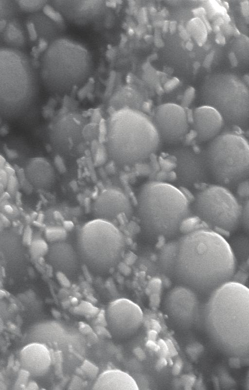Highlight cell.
I'll return each instance as SVG.
<instances>
[{
	"label": "cell",
	"instance_id": "obj_4",
	"mask_svg": "<svg viewBox=\"0 0 249 390\" xmlns=\"http://www.w3.org/2000/svg\"><path fill=\"white\" fill-rule=\"evenodd\" d=\"M136 209L142 231L154 238L176 235L192 212L188 199L180 190L156 180L147 181L141 186Z\"/></svg>",
	"mask_w": 249,
	"mask_h": 390
},
{
	"label": "cell",
	"instance_id": "obj_12",
	"mask_svg": "<svg viewBox=\"0 0 249 390\" xmlns=\"http://www.w3.org/2000/svg\"><path fill=\"white\" fill-rule=\"evenodd\" d=\"M131 201L123 189L110 187L103 190L95 201L92 213L96 219L112 223L120 214L130 218L133 214Z\"/></svg>",
	"mask_w": 249,
	"mask_h": 390
},
{
	"label": "cell",
	"instance_id": "obj_3",
	"mask_svg": "<svg viewBox=\"0 0 249 390\" xmlns=\"http://www.w3.org/2000/svg\"><path fill=\"white\" fill-rule=\"evenodd\" d=\"M161 140L152 119L142 111L125 108L112 114L107 129V147L112 161L122 167L145 161Z\"/></svg>",
	"mask_w": 249,
	"mask_h": 390
},
{
	"label": "cell",
	"instance_id": "obj_28",
	"mask_svg": "<svg viewBox=\"0 0 249 390\" xmlns=\"http://www.w3.org/2000/svg\"><path fill=\"white\" fill-rule=\"evenodd\" d=\"M55 162L58 169H59L60 172H63L65 171V167L61 157L58 156H56Z\"/></svg>",
	"mask_w": 249,
	"mask_h": 390
},
{
	"label": "cell",
	"instance_id": "obj_22",
	"mask_svg": "<svg viewBox=\"0 0 249 390\" xmlns=\"http://www.w3.org/2000/svg\"><path fill=\"white\" fill-rule=\"evenodd\" d=\"M45 234L47 239L52 242L63 241L67 235L65 229L59 227L48 228Z\"/></svg>",
	"mask_w": 249,
	"mask_h": 390
},
{
	"label": "cell",
	"instance_id": "obj_9",
	"mask_svg": "<svg viewBox=\"0 0 249 390\" xmlns=\"http://www.w3.org/2000/svg\"><path fill=\"white\" fill-rule=\"evenodd\" d=\"M164 312L175 328H190L196 320L199 309L198 300L194 291L186 286L171 289L165 297Z\"/></svg>",
	"mask_w": 249,
	"mask_h": 390
},
{
	"label": "cell",
	"instance_id": "obj_18",
	"mask_svg": "<svg viewBox=\"0 0 249 390\" xmlns=\"http://www.w3.org/2000/svg\"><path fill=\"white\" fill-rule=\"evenodd\" d=\"M177 240L165 244L160 249L158 256V265L164 274L173 277L176 257Z\"/></svg>",
	"mask_w": 249,
	"mask_h": 390
},
{
	"label": "cell",
	"instance_id": "obj_24",
	"mask_svg": "<svg viewBox=\"0 0 249 390\" xmlns=\"http://www.w3.org/2000/svg\"><path fill=\"white\" fill-rule=\"evenodd\" d=\"M237 195L244 203L249 199V180L240 183L236 188Z\"/></svg>",
	"mask_w": 249,
	"mask_h": 390
},
{
	"label": "cell",
	"instance_id": "obj_17",
	"mask_svg": "<svg viewBox=\"0 0 249 390\" xmlns=\"http://www.w3.org/2000/svg\"><path fill=\"white\" fill-rule=\"evenodd\" d=\"M144 102L142 95L130 89H121L112 97L110 105L115 111L128 108L141 111Z\"/></svg>",
	"mask_w": 249,
	"mask_h": 390
},
{
	"label": "cell",
	"instance_id": "obj_25",
	"mask_svg": "<svg viewBox=\"0 0 249 390\" xmlns=\"http://www.w3.org/2000/svg\"><path fill=\"white\" fill-rule=\"evenodd\" d=\"M43 11L48 17L55 21L60 22L62 20L61 15L50 6L46 5L43 8Z\"/></svg>",
	"mask_w": 249,
	"mask_h": 390
},
{
	"label": "cell",
	"instance_id": "obj_6",
	"mask_svg": "<svg viewBox=\"0 0 249 390\" xmlns=\"http://www.w3.org/2000/svg\"><path fill=\"white\" fill-rule=\"evenodd\" d=\"M214 181L228 189H236L249 177V141L236 132L226 131L211 140L205 150Z\"/></svg>",
	"mask_w": 249,
	"mask_h": 390
},
{
	"label": "cell",
	"instance_id": "obj_11",
	"mask_svg": "<svg viewBox=\"0 0 249 390\" xmlns=\"http://www.w3.org/2000/svg\"><path fill=\"white\" fill-rule=\"evenodd\" d=\"M152 120L160 140L168 144L181 142L189 131L186 112L176 104L167 103L159 106Z\"/></svg>",
	"mask_w": 249,
	"mask_h": 390
},
{
	"label": "cell",
	"instance_id": "obj_27",
	"mask_svg": "<svg viewBox=\"0 0 249 390\" xmlns=\"http://www.w3.org/2000/svg\"><path fill=\"white\" fill-rule=\"evenodd\" d=\"M28 32L32 40H35L36 38V34L35 27L32 23H28L27 24Z\"/></svg>",
	"mask_w": 249,
	"mask_h": 390
},
{
	"label": "cell",
	"instance_id": "obj_14",
	"mask_svg": "<svg viewBox=\"0 0 249 390\" xmlns=\"http://www.w3.org/2000/svg\"><path fill=\"white\" fill-rule=\"evenodd\" d=\"M46 255L52 267L66 276H73L78 270L80 260L78 254L64 240L53 242Z\"/></svg>",
	"mask_w": 249,
	"mask_h": 390
},
{
	"label": "cell",
	"instance_id": "obj_7",
	"mask_svg": "<svg viewBox=\"0 0 249 390\" xmlns=\"http://www.w3.org/2000/svg\"><path fill=\"white\" fill-rule=\"evenodd\" d=\"M242 207L229 189L217 184L198 191L191 209L195 216L209 227L232 233L240 225Z\"/></svg>",
	"mask_w": 249,
	"mask_h": 390
},
{
	"label": "cell",
	"instance_id": "obj_29",
	"mask_svg": "<svg viewBox=\"0 0 249 390\" xmlns=\"http://www.w3.org/2000/svg\"><path fill=\"white\" fill-rule=\"evenodd\" d=\"M64 226L65 229H71L73 227V224L70 221H66L64 223Z\"/></svg>",
	"mask_w": 249,
	"mask_h": 390
},
{
	"label": "cell",
	"instance_id": "obj_1",
	"mask_svg": "<svg viewBox=\"0 0 249 390\" xmlns=\"http://www.w3.org/2000/svg\"><path fill=\"white\" fill-rule=\"evenodd\" d=\"M236 267L229 242L210 229L195 228L177 239L173 277L193 290L210 295L231 281Z\"/></svg>",
	"mask_w": 249,
	"mask_h": 390
},
{
	"label": "cell",
	"instance_id": "obj_21",
	"mask_svg": "<svg viewBox=\"0 0 249 390\" xmlns=\"http://www.w3.org/2000/svg\"><path fill=\"white\" fill-rule=\"evenodd\" d=\"M48 250L47 244L42 239H35L31 242L30 252L32 255L36 258H39L46 255Z\"/></svg>",
	"mask_w": 249,
	"mask_h": 390
},
{
	"label": "cell",
	"instance_id": "obj_20",
	"mask_svg": "<svg viewBox=\"0 0 249 390\" xmlns=\"http://www.w3.org/2000/svg\"><path fill=\"white\" fill-rule=\"evenodd\" d=\"M187 31L199 45H202L207 39V28L205 23L200 19L195 18L187 24Z\"/></svg>",
	"mask_w": 249,
	"mask_h": 390
},
{
	"label": "cell",
	"instance_id": "obj_16",
	"mask_svg": "<svg viewBox=\"0 0 249 390\" xmlns=\"http://www.w3.org/2000/svg\"><path fill=\"white\" fill-rule=\"evenodd\" d=\"M96 390H136L138 385L129 374L119 370H109L101 373L92 386Z\"/></svg>",
	"mask_w": 249,
	"mask_h": 390
},
{
	"label": "cell",
	"instance_id": "obj_2",
	"mask_svg": "<svg viewBox=\"0 0 249 390\" xmlns=\"http://www.w3.org/2000/svg\"><path fill=\"white\" fill-rule=\"evenodd\" d=\"M207 334L215 348L237 359L249 358V289L231 281L209 296L204 310Z\"/></svg>",
	"mask_w": 249,
	"mask_h": 390
},
{
	"label": "cell",
	"instance_id": "obj_8",
	"mask_svg": "<svg viewBox=\"0 0 249 390\" xmlns=\"http://www.w3.org/2000/svg\"><path fill=\"white\" fill-rule=\"evenodd\" d=\"M107 328L111 336L117 340L129 339L141 327L143 313L135 303L126 298L110 302L105 313Z\"/></svg>",
	"mask_w": 249,
	"mask_h": 390
},
{
	"label": "cell",
	"instance_id": "obj_23",
	"mask_svg": "<svg viewBox=\"0 0 249 390\" xmlns=\"http://www.w3.org/2000/svg\"><path fill=\"white\" fill-rule=\"evenodd\" d=\"M242 206L240 225L247 234H249V199Z\"/></svg>",
	"mask_w": 249,
	"mask_h": 390
},
{
	"label": "cell",
	"instance_id": "obj_19",
	"mask_svg": "<svg viewBox=\"0 0 249 390\" xmlns=\"http://www.w3.org/2000/svg\"><path fill=\"white\" fill-rule=\"evenodd\" d=\"M236 264L245 262L249 258V234H240L229 242Z\"/></svg>",
	"mask_w": 249,
	"mask_h": 390
},
{
	"label": "cell",
	"instance_id": "obj_5",
	"mask_svg": "<svg viewBox=\"0 0 249 390\" xmlns=\"http://www.w3.org/2000/svg\"><path fill=\"white\" fill-rule=\"evenodd\" d=\"M126 245L124 235L113 223L95 219L80 230L77 252L80 260L92 273L103 275L119 264Z\"/></svg>",
	"mask_w": 249,
	"mask_h": 390
},
{
	"label": "cell",
	"instance_id": "obj_30",
	"mask_svg": "<svg viewBox=\"0 0 249 390\" xmlns=\"http://www.w3.org/2000/svg\"><path fill=\"white\" fill-rule=\"evenodd\" d=\"M5 209L7 212H11L13 210L12 208L8 205L5 206Z\"/></svg>",
	"mask_w": 249,
	"mask_h": 390
},
{
	"label": "cell",
	"instance_id": "obj_26",
	"mask_svg": "<svg viewBox=\"0 0 249 390\" xmlns=\"http://www.w3.org/2000/svg\"><path fill=\"white\" fill-rule=\"evenodd\" d=\"M37 1H36L34 3H31L32 1H19V3H20V6L24 9L26 10H36V9L39 6H41V4H39V3L37 4H35L36 2ZM40 2V1H39Z\"/></svg>",
	"mask_w": 249,
	"mask_h": 390
},
{
	"label": "cell",
	"instance_id": "obj_10",
	"mask_svg": "<svg viewBox=\"0 0 249 390\" xmlns=\"http://www.w3.org/2000/svg\"><path fill=\"white\" fill-rule=\"evenodd\" d=\"M174 156L178 185L189 188L206 182L212 177L205 150L196 151L191 147H182L177 150Z\"/></svg>",
	"mask_w": 249,
	"mask_h": 390
},
{
	"label": "cell",
	"instance_id": "obj_15",
	"mask_svg": "<svg viewBox=\"0 0 249 390\" xmlns=\"http://www.w3.org/2000/svg\"><path fill=\"white\" fill-rule=\"evenodd\" d=\"M20 365L23 370L34 377L45 374L51 365V357L47 347L32 343L25 346L19 353Z\"/></svg>",
	"mask_w": 249,
	"mask_h": 390
},
{
	"label": "cell",
	"instance_id": "obj_13",
	"mask_svg": "<svg viewBox=\"0 0 249 390\" xmlns=\"http://www.w3.org/2000/svg\"><path fill=\"white\" fill-rule=\"evenodd\" d=\"M192 118L196 140L198 142L210 141L221 133L224 125L223 118L219 112L208 105L196 108L193 111Z\"/></svg>",
	"mask_w": 249,
	"mask_h": 390
}]
</instances>
